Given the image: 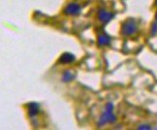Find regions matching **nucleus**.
Instances as JSON below:
<instances>
[{
	"instance_id": "13",
	"label": "nucleus",
	"mask_w": 157,
	"mask_h": 130,
	"mask_svg": "<svg viewBox=\"0 0 157 130\" xmlns=\"http://www.w3.org/2000/svg\"><path fill=\"white\" fill-rule=\"evenodd\" d=\"M155 21H157V13L155 14Z\"/></svg>"
},
{
	"instance_id": "1",
	"label": "nucleus",
	"mask_w": 157,
	"mask_h": 130,
	"mask_svg": "<svg viewBox=\"0 0 157 130\" xmlns=\"http://www.w3.org/2000/svg\"><path fill=\"white\" fill-rule=\"evenodd\" d=\"M138 29V25L134 19H127L121 25V34L124 36H131L135 34Z\"/></svg>"
},
{
	"instance_id": "9",
	"label": "nucleus",
	"mask_w": 157,
	"mask_h": 130,
	"mask_svg": "<svg viewBox=\"0 0 157 130\" xmlns=\"http://www.w3.org/2000/svg\"><path fill=\"white\" fill-rule=\"evenodd\" d=\"M151 35H155L157 33V21L152 25V27H151Z\"/></svg>"
},
{
	"instance_id": "3",
	"label": "nucleus",
	"mask_w": 157,
	"mask_h": 130,
	"mask_svg": "<svg viewBox=\"0 0 157 130\" xmlns=\"http://www.w3.org/2000/svg\"><path fill=\"white\" fill-rule=\"evenodd\" d=\"M82 12V7L78 3L71 2L63 10V13L67 16H78Z\"/></svg>"
},
{
	"instance_id": "7",
	"label": "nucleus",
	"mask_w": 157,
	"mask_h": 130,
	"mask_svg": "<svg viewBox=\"0 0 157 130\" xmlns=\"http://www.w3.org/2000/svg\"><path fill=\"white\" fill-rule=\"evenodd\" d=\"M39 113V104L38 103H29L28 104V115L29 117H35Z\"/></svg>"
},
{
	"instance_id": "12",
	"label": "nucleus",
	"mask_w": 157,
	"mask_h": 130,
	"mask_svg": "<svg viewBox=\"0 0 157 130\" xmlns=\"http://www.w3.org/2000/svg\"><path fill=\"white\" fill-rule=\"evenodd\" d=\"M154 5L157 6V0H155V1H154Z\"/></svg>"
},
{
	"instance_id": "8",
	"label": "nucleus",
	"mask_w": 157,
	"mask_h": 130,
	"mask_svg": "<svg viewBox=\"0 0 157 130\" xmlns=\"http://www.w3.org/2000/svg\"><path fill=\"white\" fill-rule=\"evenodd\" d=\"M75 74H73L71 71H64V73L62 75V81L64 82H72L75 79Z\"/></svg>"
},
{
	"instance_id": "6",
	"label": "nucleus",
	"mask_w": 157,
	"mask_h": 130,
	"mask_svg": "<svg viewBox=\"0 0 157 130\" xmlns=\"http://www.w3.org/2000/svg\"><path fill=\"white\" fill-rule=\"evenodd\" d=\"M98 46L99 47H105L111 44V37L106 33H101L98 36Z\"/></svg>"
},
{
	"instance_id": "11",
	"label": "nucleus",
	"mask_w": 157,
	"mask_h": 130,
	"mask_svg": "<svg viewBox=\"0 0 157 130\" xmlns=\"http://www.w3.org/2000/svg\"><path fill=\"white\" fill-rule=\"evenodd\" d=\"M113 103H108V104H106V107H105V109L106 110H108V111H111V112H113Z\"/></svg>"
},
{
	"instance_id": "2",
	"label": "nucleus",
	"mask_w": 157,
	"mask_h": 130,
	"mask_svg": "<svg viewBox=\"0 0 157 130\" xmlns=\"http://www.w3.org/2000/svg\"><path fill=\"white\" fill-rule=\"evenodd\" d=\"M117 120V117L113 115V112L111 111H108L105 109V111L102 113L101 117H100V120L98 121V124L100 126L102 125H106L108 123H113Z\"/></svg>"
},
{
	"instance_id": "10",
	"label": "nucleus",
	"mask_w": 157,
	"mask_h": 130,
	"mask_svg": "<svg viewBox=\"0 0 157 130\" xmlns=\"http://www.w3.org/2000/svg\"><path fill=\"white\" fill-rule=\"evenodd\" d=\"M138 129H140V130H144V129L149 130V129H151V127H150V125H148V124H141V125H139Z\"/></svg>"
},
{
	"instance_id": "5",
	"label": "nucleus",
	"mask_w": 157,
	"mask_h": 130,
	"mask_svg": "<svg viewBox=\"0 0 157 130\" xmlns=\"http://www.w3.org/2000/svg\"><path fill=\"white\" fill-rule=\"evenodd\" d=\"M76 60V57L74 55L70 54V52H64L59 57V63L61 64H70Z\"/></svg>"
},
{
	"instance_id": "4",
	"label": "nucleus",
	"mask_w": 157,
	"mask_h": 130,
	"mask_svg": "<svg viewBox=\"0 0 157 130\" xmlns=\"http://www.w3.org/2000/svg\"><path fill=\"white\" fill-rule=\"evenodd\" d=\"M114 17V15L113 13H110V12H108L106 9H103L101 8L99 9L98 11V19L101 22L103 23H107L110 21L113 17Z\"/></svg>"
}]
</instances>
